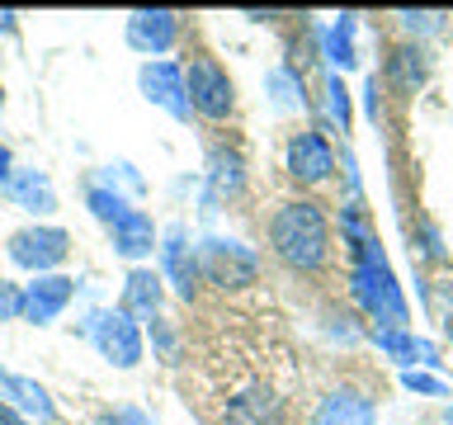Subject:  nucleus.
I'll use <instances>...</instances> for the list:
<instances>
[{"label": "nucleus", "instance_id": "29", "mask_svg": "<svg viewBox=\"0 0 453 425\" xmlns=\"http://www.w3.org/2000/svg\"><path fill=\"white\" fill-rule=\"evenodd\" d=\"M99 425H151L142 411H133V406H123V411H113V416H104Z\"/></svg>", "mask_w": 453, "mask_h": 425}, {"label": "nucleus", "instance_id": "4", "mask_svg": "<svg viewBox=\"0 0 453 425\" xmlns=\"http://www.w3.org/2000/svg\"><path fill=\"white\" fill-rule=\"evenodd\" d=\"M198 274L208 283H218V289H246V283H255V274H260V260H255V251H246L241 241L208 236L203 246H198Z\"/></svg>", "mask_w": 453, "mask_h": 425}, {"label": "nucleus", "instance_id": "23", "mask_svg": "<svg viewBox=\"0 0 453 425\" xmlns=\"http://www.w3.org/2000/svg\"><path fill=\"white\" fill-rule=\"evenodd\" d=\"M326 104H331V119L340 123V133L349 128V90H345V81L331 76L326 81Z\"/></svg>", "mask_w": 453, "mask_h": 425}, {"label": "nucleus", "instance_id": "8", "mask_svg": "<svg viewBox=\"0 0 453 425\" xmlns=\"http://www.w3.org/2000/svg\"><path fill=\"white\" fill-rule=\"evenodd\" d=\"M137 81H142V95L151 99V104H161L170 119H189V95H184V66L175 62H147L137 71Z\"/></svg>", "mask_w": 453, "mask_h": 425}, {"label": "nucleus", "instance_id": "2", "mask_svg": "<svg viewBox=\"0 0 453 425\" xmlns=\"http://www.w3.org/2000/svg\"><path fill=\"white\" fill-rule=\"evenodd\" d=\"M354 298L364 303V312L373 321L406 331V303H402V289H396L378 236H368L364 246H354Z\"/></svg>", "mask_w": 453, "mask_h": 425}, {"label": "nucleus", "instance_id": "5", "mask_svg": "<svg viewBox=\"0 0 453 425\" xmlns=\"http://www.w3.org/2000/svg\"><path fill=\"white\" fill-rule=\"evenodd\" d=\"M85 336L95 340V350L104 354L113 368H133L142 359V331L133 317H123V312H95L90 326H85Z\"/></svg>", "mask_w": 453, "mask_h": 425}, {"label": "nucleus", "instance_id": "16", "mask_svg": "<svg viewBox=\"0 0 453 425\" xmlns=\"http://www.w3.org/2000/svg\"><path fill=\"white\" fill-rule=\"evenodd\" d=\"M5 194H10L19 208H28V212H52V208H57L52 180L42 175V170H34V166H14L10 180H5Z\"/></svg>", "mask_w": 453, "mask_h": 425}, {"label": "nucleus", "instance_id": "18", "mask_svg": "<svg viewBox=\"0 0 453 425\" xmlns=\"http://www.w3.org/2000/svg\"><path fill=\"white\" fill-rule=\"evenodd\" d=\"M109 232H113V251H119L123 260H142V255L156 251V222L142 208H127Z\"/></svg>", "mask_w": 453, "mask_h": 425}, {"label": "nucleus", "instance_id": "25", "mask_svg": "<svg viewBox=\"0 0 453 425\" xmlns=\"http://www.w3.org/2000/svg\"><path fill=\"white\" fill-rule=\"evenodd\" d=\"M402 382H406L411 392H430V397H449V388H444V382H439V378H430V374H416V368H411V374H406Z\"/></svg>", "mask_w": 453, "mask_h": 425}, {"label": "nucleus", "instance_id": "14", "mask_svg": "<svg viewBox=\"0 0 453 425\" xmlns=\"http://www.w3.org/2000/svg\"><path fill=\"white\" fill-rule=\"evenodd\" d=\"M279 421H283V402L269 388H246L222 411V425H279Z\"/></svg>", "mask_w": 453, "mask_h": 425}, {"label": "nucleus", "instance_id": "32", "mask_svg": "<svg viewBox=\"0 0 453 425\" xmlns=\"http://www.w3.org/2000/svg\"><path fill=\"white\" fill-rule=\"evenodd\" d=\"M0 104H5V85H0Z\"/></svg>", "mask_w": 453, "mask_h": 425}, {"label": "nucleus", "instance_id": "11", "mask_svg": "<svg viewBox=\"0 0 453 425\" xmlns=\"http://www.w3.org/2000/svg\"><path fill=\"white\" fill-rule=\"evenodd\" d=\"M180 38V19L170 10H137L133 19H127V48L137 52H170Z\"/></svg>", "mask_w": 453, "mask_h": 425}, {"label": "nucleus", "instance_id": "12", "mask_svg": "<svg viewBox=\"0 0 453 425\" xmlns=\"http://www.w3.org/2000/svg\"><path fill=\"white\" fill-rule=\"evenodd\" d=\"M161 298H165L161 274H156V269H133L127 283H123L119 312H123V317H133V321H156V317H161Z\"/></svg>", "mask_w": 453, "mask_h": 425}, {"label": "nucleus", "instance_id": "15", "mask_svg": "<svg viewBox=\"0 0 453 425\" xmlns=\"http://www.w3.org/2000/svg\"><path fill=\"white\" fill-rule=\"evenodd\" d=\"M161 265H165V279L175 283V293H180V298H194V279H198V251H189V241H184V227H170V232H165Z\"/></svg>", "mask_w": 453, "mask_h": 425}, {"label": "nucleus", "instance_id": "20", "mask_svg": "<svg viewBox=\"0 0 453 425\" xmlns=\"http://www.w3.org/2000/svg\"><path fill=\"white\" fill-rule=\"evenodd\" d=\"M85 204H90V212L99 222H119L123 212H127V204H123V194L113 189V184H90V189H85Z\"/></svg>", "mask_w": 453, "mask_h": 425}, {"label": "nucleus", "instance_id": "17", "mask_svg": "<svg viewBox=\"0 0 453 425\" xmlns=\"http://www.w3.org/2000/svg\"><path fill=\"white\" fill-rule=\"evenodd\" d=\"M241 189H246V166H241V151L212 147V151H208V204L236 198Z\"/></svg>", "mask_w": 453, "mask_h": 425}, {"label": "nucleus", "instance_id": "3", "mask_svg": "<svg viewBox=\"0 0 453 425\" xmlns=\"http://www.w3.org/2000/svg\"><path fill=\"white\" fill-rule=\"evenodd\" d=\"M184 95H189V109L203 113L208 123H222L226 113L236 109L232 76H226L212 57H194V62L184 66Z\"/></svg>", "mask_w": 453, "mask_h": 425}, {"label": "nucleus", "instance_id": "33", "mask_svg": "<svg viewBox=\"0 0 453 425\" xmlns=\"http://www.w3.org/2000/svg\"><path fill=\"white\" fill-rule=\"evenodd\" d=\"M449 340H453V321H449Z\"/></svg>", "mask_w": 453, "mask_h": 425}, {"label": "nucleus", "instance_id": "1", "mask_svg": "<svg viewBox=\"0 0 453 425\" xmlns=\"http://www.w3.org/2000/svg\"><path fill=\"white\" fill-rule=\"evenodd\" d=\"M269 246L297 274H317L331 255V222H326L321 204H311V198L279 204L274 218H269Z\"/></svg>", "mask_w": 453, "mask_h": 425}, {"label": "nucleus", "instance_id": "26", "mask_svg": "<svg viewBox=\"0 0 453 425\" xmlns=\"http://www.w3.org/2000/svg\"><path fill=\"white\" fill-rule=\"evenodd\" d=\"M420 255L425 260H444V241H439L434 222H420Z\"/></svg>", "mask_w": 453, "mask_h": 425}, {"label": "nucleus", "instance_id": "19", "mask_svg": "<svg viewBox=\"0 0 453 425\" xmlns=\"http://www.w3.org/2000/svg\"><path fill=\"white\" fill-rule=\"evenodd\" d=\"M0 397H10L19 411H28V416H38V421H52L57 411H52V397L48 388H38L34 378H14V374H0Z\"/></svg>", "mask_w": 453, "mask_h": 425}, {"label": "nucleus", "instance_id": "27", "mask_svg": "<svg viewBox=\"0 0 453 425\" xmlns=\"http://www.w3.org/2000/svg\"><path fill=\"white\" fill-rule=\"evenodd\" d=\"M151 340H156V350H161V359H175V331L165 326V317L151 321Z\"/></svg>", "mask_w": 453, "mask_h": 425}, {"label": "nucleus", "instance_id": "10", "mask_svg": "<svg viewBox=\"0 0 453 425\" xmlns=\"http://www.w3.org/2000/svg\"><path fill=\"white\" fill-rule=\"evenodd\" d=\"M425 76H430V57H425L420 42H396V48L388 52V62H382V90H392L396 99H411L425 85Z\"/></svg>", "mask_w": 453, "mask_h": 425}, {"label": "nucleus", "instance_id": "28", "mask_svg": "<svg viewBox=\"0 0 453 425\" xmlns=\"http://www.w3.org/2000/svg\"><path fill=\"white\" fill-rule=\"evenodd\" d=\"M10 317H19V289L0 279V321H10Z\"/></svg>", "mask_w": 453, "mask_h": 425}, {"label": "nucleus", "instance_id": "31", "mask_svg": "<svg viewBox=\"0 0 453 425\" xmlns=\"http://www.w3.org/2000/svg\"><path fill=\"white\" fill-rule=\"evenodd\" d=\"M0 28H14V10H5V14H0Z\"/></svg>", "mask_w": 453, "mask_h": 425}, {"label": "nucleus", "instance_id": "6", "mask_svg": "<svg viewBox=\"0 0 453 425\" xmlns=\"http://www.w3.org/2000/svg\"><path fill=\"white\" fill-rule=\"evenodd\" d=\"M71 251V236L62 227H24V232L10 236V260L19 269H34V274H48L52 265H62Z\"/></svg>", "mask_w": 453, "mask_h": 425}, {"label": "nucleus", "instance_id": "24", "mask_svg": "<svg viewBox=\"0 0 453 425\" xmlns=\"http://www.w3.org/2000/svg\"><path fill=\"white\" fill-rule=\"evenodd\" d=\"M269 90H274V99L283 109L303 104V95H293V90H303V76H293V71H274V76H269Z\"/></svg>", "mask_w": 453, "mask_h": 425}, {"label": "nucleus", "instance_id": "7", "mask_svg": "<svg viewBox=\"0 0 453 425\" xmlns=\"http://www.w3.org/2000/svg\"><path fill=\"white\" fill-rule=\"evenodd\" d=\"M71 298H76V279H66V274H38L19 293V317L34 321V326H48V321H57L66 312Z\"/></svg>", "mask_w": 453, "mask_h": 425}, {"label": "nucleus", "instance_id": "13", "mask_svg": "<svg viewBox=\"0 0 453 425\" xmlns=\"http://www.w3.org/2000/svg\"><path fill=\"white\" fill-rule=\"evenodd\" d=\"M373 421H378L373 402H368L364 392H354V388L326 392L321 406H317V416H311V425H373Z\"/></svg>", "mask_w": 453, "mask_h": 425}, {"label": "nucleus", "instance_id": "30", "mask_svg": "<svg viewBox=\"0 0 453 425\" xmlns=\"http://www.w3.org/2000/svg\"><path fill=\"white\" fill-rule=\"evenodd\" d=\"M10 170H14V156H10V147H0V184L10 180Z\"/></svg>", "mask_w": 453, "mask_h": 425}, {"label": "nucleus", "instance_id": "9", "mask_svg": "<svg viewBox=\"0 0 453 425\" xmlns=\"http://www.w3.org/2000/svg\"><path fill=\"white\" fill-rule=\"evenodd\" d=\"M331 170H335V151H331V142H326L317 128L293 133V142H288V175L297 184H326Z\"/></svg>", "mask_w": 453, "mask_h": 425}, {"label": "nucleus", "instance_id": "22", "mask_svg": "<svg viewBox=\"0 0 453 425\" xmlns=\"http://www.w3.org/2000/svg\"><path fill=\"white\" fill-rule=\"evenodd\" d=\"M396 19H402V28L411 34V42L425 38V34H439V28H444V14H439V10H402Z\"/></svg>", "mask_w": 453, "mask_h": 425}, {"label": "nucleus", "instance_id": "21", "mask_svg": "<svg viewBox=\"0 0 453 425\" xmlns=\"http://www.w3.org/2000/svg\"><path fill=\"white\" fill-rule=\"evenodd\" d=\"M326 52H331V62H340V66H354V14H340V24L331 28V38H326Z\"/></svg>", "mask_w": 453, "mask_h": 425}]
</instances>
